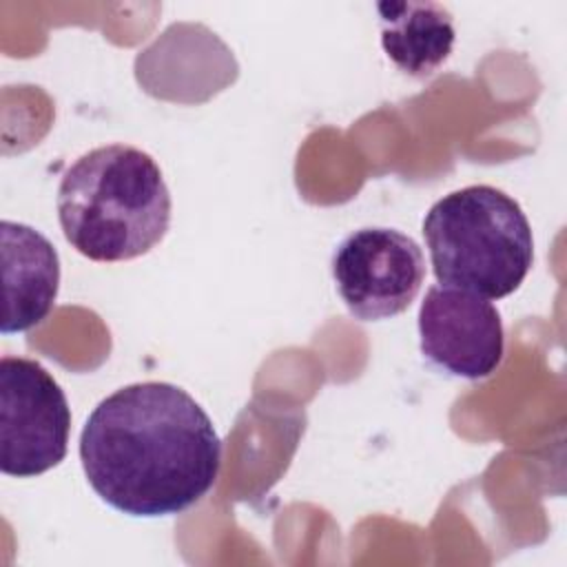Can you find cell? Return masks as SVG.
<instances>
[{"mask_svg": "<svg viewBox=\"0 0 567 567\" xmlns=\"http://www.w3.org/2000/svg\"><path fill=\"white\" fill-rule=\"evenodd\" d=\"M64 239L86 259L115 264L146 255L171 226V190L142 148L106 144L80 155L58 186Z\"/></svg>", "mask_w": 567, "mask_h": 567, "instance_id": "7a4b0ae2", "label": "cell"}, {"mask_svg": "<svg viewBox=\"0 0 567 567\" xmlns=\"http://www.w3.org/2000/svg\"><path fill=\"white\" fill-rule=\"evenodd\" d=\"M381 47L412 78L434 75L454 47L452 13L439 2H379Z\"/></svg>", "mask_w": 567, "mask_h": 567, "instance_id": "ba28073f", "label": "cell"}, {"mask_svg": "<svg viewBox=\"0 0 567 567\" xmlns=\"http://www.w3.org/2000/svg\"><path fill=\"white\" fill-rule=\"evenodd\" d=\"M332 279L348 312L359 321L401 315L416 299L425 279L419 244L385 226L350 233L332 252Z\"/></svg>", "mask_w": 567, "mask_h": 567, "instance_id": "5b68a950", "label": "cell"}, {"mask_svg": "<svg viewBox=\"0 0 567 567\" xmlns=\"http://www.w3.org/2000/svg\"><path fill=\"white\" fill-rule=\"evenodd\" d=\"M91 489L113 509L175 516L199 503L221 467V439L179 385L140 381L102 399L80 432Z\"/></svg>", "mask_w": 567, "mask_h": 567, "instance_id": "6da1fadb", "label": "cell"}, {"mask_svg": "<svg viewBox=\"0 0 567 567\" xmlns=\"http://www.w3.org/2000/svg\"><path fill=\"white\" fill-rule=\"evenodd\" d=\"M71 408L60 383L27 357L0 359V470L31 478L64 461Z\"/></svg>", "mask_w": 567, "mask_h": 567, "instance_id": "277c9868", "label": "cell"}, {"mask_svg": "<svg viewBox=\"0 0 567 567\" xmlns=\"http://www.w3.org/2000/svg\"><path fill=\"white\" fill-rule=\"evenodd\" d=\"M436 281L485 299L520 288L534 264L532 226L520 204L489 184L447 193L423 217Z\"/></svg>", "mask_w": 567, "mask_h": 567, "instance_id": "3957f363", "label": "cell"}, {"mask_svg": "<svg viewBox=\"0 0 567 567\" xmlns=\"http://www.w3.org/2000/svg\"><path fill=\"white\" fill-rule=\"evenodd\" d=\"M421 354L436 368L478 381L496 372L505 354L501 312L485 297L430 286L419 308Z\"/></svg>", "mask_w": 567, "mask_h": 567, "instance_id": "8992f818", "label": "cell"}, {"mask_svg": "<svg viewBox=\"0 0 567 567\" xmlns=\"http://www.w3.org/2000/svg\"><path fill=\"white\" fill-rule=\"evenodd\" d=\"M2 334L27 332L42 323L60 290V255L35 228L2 219Z\"/></svg>", "mask_w": 567, "mask_h": 567, "instance_id": "52a82bcc", "label": "cell"}]
</instances>
